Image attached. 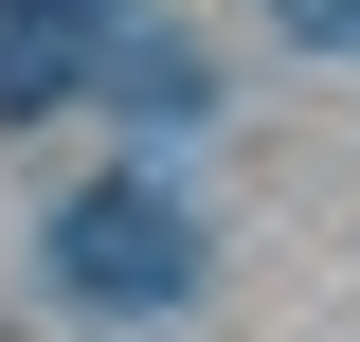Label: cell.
<instances>
[{"label": "cell", "instance_id": "6da1fadb", "mask_svg": "<svg viewBox=\"0 0 360 342\" xmlns=\"http://www.w3.org/2000/svg\"><path fill=\"white\" fill-rule=\"evenodd\" d=\"M54 289H72V306H180V289H198L180 180H90V198L54 216Z\"/></svg>", "mask_w": 360, "mask_h": 342}, {"label": "cell", "instance_id": "3957f363", "mask_svg": "<svg viewBox=\"0 0 360 342\" xmlns=\"http://www.w3.org/2000/svg\"><path fill=\"white\" fill-rule=\"evenodd\" d=\"M270 18H307V37H360V0H270Z\"/></svg>", "mask_w": 360, "mask_h": 342}, {"label": "cell", "instance_id": "7a4b0ae2", "mask_svg": "<svg viewBox=\"0 0 360 342\" xmlns=\"http://www.w3.org/2000/svg\"><path fill=\"white\" fill-rule=\"evenodd\" d=\"M108 0H0V127H18V108H54V90H90L108 72Z\"/></svg>", "mask_w": 360, "mask_h": 342}]
</instances>
